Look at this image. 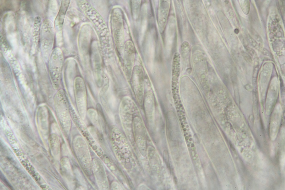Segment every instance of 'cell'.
<instances>
[{
  "label": "cell",
  "instance_id": "6da1fadb",
  "mask_svg": "<svg viewBox=\"0 0 285 190\" xmlns=\"http://www.w3.org/2000/svg\"><path fill=\"white\" fill-rule=\"evenodd\" d=\"M54 34L53 22L48 18L45 19L41 24L40 40L43 56L46 60L48 59L51 52Z\"/></svg>",
  "mask_w": 285,
  "mask_h": 190
},
{
  "label": "cell",
  "instance_id": "7a4b0ae2",
  "mask_svg": "<svg viewBox=\"0 0 285 190\" xmlns=\"http://www.w3.org/2000/svg\"><path fill=\"white\" fill-rule=\"evenodd\" d=\"M56 109L60 124L65 132L68 133L70 130L71 121L70 106L64 92L60 90L55 97Z\"/></svg>",
  "mask_w": 285,
  "mask_h": 190
},
{
  "label": "cell",
  "instance_id": "3957f363",
  "mask_svg": "<svg viewBox=\"0 0 285 190\" xmlns=\"http://www.w3.org/2000/svg\"><path fill=\"white\" fill-rule=\"evenodd\" d=\"M63 60L61 50L58 48H55L49 57L48 66L52 84L55 89L59 86Z\"/></svg>",
  "mask_w": 285,
  "mask_h": 190
},
{
  "label": "cell",
  "instance_id": "277c9868",
  "mask_svg": "<svg viewBox=\"0 0 285 190\" xmlns=\"http://www.w3.org/2000/svg\"><path fill=\"white\" fill-rule=\"evenodd\" d=\"M74 146L77 157L87 173H90L91 161L88 148L85 141L78 136L74 140Z\"/></svg>",
  "mask_w": 285,
  "mask_h": 190
},
{
  "label": "cell",
  "instance_id": "5b68a950",
  "mask_svg": "<svg viewBox=\"0 0 285 190\" xmlns=\"http://www.w3.org/2000/svg\"><path fill=\"white\" fill-rule=\"evenodd\" d=\"M75 86L76 104L79 116L82 120H84L87 113L85 87L84 82L81 79L76 80Z\"/></svg>",
  "mask_w": 285,
  "mask_h": 190
},
{
  "label": "cell",
  "instance_id": "8992f818",
  "mask_svg": "<svg viewBox=\"0 0 285 190\" xmlns=\"http://www.w3.org/2000/svg\"><path fill=\"white\" fill-rule=\"evenodd\" d=\"M92 169L97 185L102 189H107L108 182L103 166L100 161L97 159L93 161Z\"/></svg>",
  "mask_w": 285,
  "mask_h": 190
},
{
  "label": "cell",
  "instance_id": "52a82bcc",
  "mask_svg": "<svg viewBox=\"0 0 285 190\" xmlns=\"http://www.w3.org/2000/svg\"><path fill=\"white\" fill-rule=\"evenodd\" d=\"M69 1H63L58 14L54 22V29L57 43L61 41L62 29L66 12L68 7Z\"/></svg>",
  "mask_w": 285,
  "mask_h": 190
},
{
  "label": "cell",
  "instance_id": "ba28073f",
  "mask_svg": "<svg viewBox=\"0 0 285 190\" xmlns=\"http://www.w3.org/2000/svg\"><path fill=\"white\" fill-rule=\"evenodd\" d=\"M19 19V25L20 31L22 33L23 38L26 40L30 38L34 20L25 11H22Z\"/></svg>",
  "mask_w": 285,
  "mask_h": 190
},
{
  "label": "cell",
  "instance_id": "9c48e42d",
  "mask_svg": "<svg viewBox=\"0 0 285 190\" xmlns=\"http://www.w3.org/2000/svg\"><path fill=\"white\" fill-rule=\"evenodd\" d=\"M42 23L41 17L36 16L34 19L33 24L30 35V39L32 44V52H35L40 39V28Z\"/></svg>",
  "mask_w": 285,
  "mask_h": 190
},
{
  "label": "cell",
  "instance_id": "30bf717a",
  "mask_svg": "<svg viewBox=\"0 0 285 190\" xmlns=\"http://www.w3.org/2000/svg\"><path fill=\"white\" fill-rule=\"evenodd\" d=\"M147 95L146 99L145 109L149 120H152L154 114V106L152 96Z\"/></svg>",
  "mask_w": 285,
  "mask_h": 190
},
{
  "label": "cell",
  "instance_id": "8fae6325",
  "mask_svg": "<svg viewBox=\"0 0 285 190\" xmlns=\"http://www.w3.org/2000/svg\"><path fill=\"white\" fill-rule=\"evenodd\" d=\"M57 10L58 6L56 1H49L48 10V19L52 22L55 20L56 18Z\"/></svg>",
  "mask_w": 285,
  "mask_h": 190
},
{
  "label": "cell",
  "instance_id": "7c38bea8",
  "mask_svg": "<svg viewBox=\"0 0 285 190\" xmlns=\"http://www.w3.org/2000/svg\"><path fill=\"white\" fill-rule=\"evenodd\" d=\"M87 113L90 120L94 124H98V116L96 111L93 109H89L87 111Z\"/></svg>",
  "mask_w": 285,
  "mask_h": 190
},
{
  "label": "cell",
  "instance_id": "4fadbf2b",
  "mask_svg": "<svg viewBox=\"0 0 285 190\" xmlns=\"http://www.w3.org/2000/svg\"><path fill=\"white\" fill-rule=\"evenodd\" d=\"M247 38L248 39L252 45L254 47L256 46L257 44L256 42L249 35H247Z\"/></svg>",
  "mask_w": 285,
  "mask_h": 190
},
{
  "label": "cell",
  "instance_id": "5bb4252c",
  "mask_svg": "<svg viewBox=\"0 0 285 190\" xmlns=\"http://www.w3.org/2000/svg\"><path fill=\"white\" fill-rule=\"evenodd\" d=\"M1 175V179L3 180V181H4V183L7 185L10 188H12L11 186H10V185H9L8 183V182H7L6 179H5V178L4 177H3L2 175Z\"/></svg>",
  "mask_w": 285,
  "mask_h": 190
},
{
  "label": "cell",
  "instance_id": "9a60e30c",
  "mask_svg": "<svg viewBox=\"0 0 285 190\" xmlns=\"http://www.w3.org/2000/svg\"><path fill=\"white\" fill-rule=\"evenodd\" d=\"M239 31V30L237 29H236L234 30V32L236 34H238Z\"/></svg>",
  "mask_w": 285,
  "mask_h": 190
},
{
  "label": "cell",
  "instance_id": "2e32d148",
  "mask_svg": "<svg viewBox=\"0 0 285 190\" xmlns=\"http://www.w3.org/2000/svg\"><path fill=\"white\" fill-rule=\"evenodd\" d=\"M183 118V119H186V118Z\"/></svg>",
  "mask_w": 285,
  "mask_h": 190
}]
</instances>
